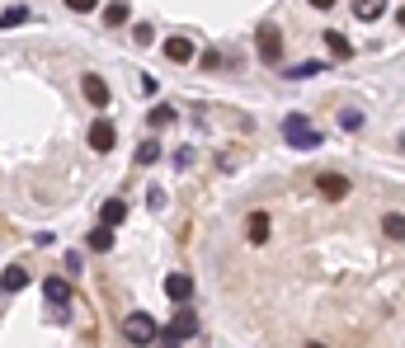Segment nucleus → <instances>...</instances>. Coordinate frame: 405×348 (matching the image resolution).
I'll return each mask as SVG.
<instances>
[{
  "label": "nucleus",
  "mask_w": 405,
  "mask_h": 348,
  "mask_svg": "<svg viewBox=\"0 0 405 348\" xmlns=\"http://www.w3.org/2000/svg\"><path fill=\"white\" fill-rule=\"evenodd\" d=\"M340 127H344V132H359V127H363V113H359V109H344V113H340Z\"/></svg>",
  "instance_id": "412c9836"
},
{
  "label": "nucleus",
  "mask_w": 405,
  "mask_h": 348,
  "mask_svg": "<svg viewBox=\"0 0 405 348\" xmlns=\"http://www.w3.org/2000/svg\"><path fill=\"white\" fill-rule=\"evenodd\" d=\"M0 287H5V292H24V287H29V273H24V269L15 264V269H5V273H0Z\"/></svg>",
  "instance_id": "dca6fc26"
},
{
  "label": "nucleus",
  "mask_w": 405,
  "mask_h": 348,
  "mask_svg": "<svg viewBox=\"0 0 405 348\" xmlns=\"http://www.w3.org/2000/svg\"><path fill=\"white\" fill-rule=\"evenodd\" d=\"M382 231H387V240H401V231H405V217H401V212H391L387 222H382Z\"/></svg>",
  "instance_id": "6ab92c4d"
},
{
  "label": "nucleus",
  "mask_w": 405,
  "mask_h": 348,
  "mask_svg": "<svg viewBox=\"0 0 405 348\" xmlns=\"http://www.w3.org/2000/svg\"><path fill=\"white\" fill-rule=\"evenodd\" d=\"M123 222H127V203H123V198H109V203L99 207V226H109V231H113V226H123Z\"/></svg>",
  "instance_id": "0eeeda50"
},
{
  "label": "nucleus",
  "mask_w": 405,
  "mask_h": 348,
  "mask_svg": "<svg viewBox=\"0 0 405 348\" xmlns=\"http://www.w3.org/2000/svg\"><path fill=\"white\" fill-rule=\"evenodd\" d=\"M283 137H288V146H297V151H316V146H321V132H316L302 113H288V118H283Z\"/></svg>",
  "instance_id": "f257e3e1"
},
{
  "label": "nucleus",
  "mask_w": 405,
  "mask_h": 348,
  "mask_svg": "<svg viewBox=\"0 0 405 348\" xmlns=\"http://www.w3.org/2000/svg\"><path fill=\"white\" fill-rule=\"evenodd\" d=\"M170 330L179 334V339H188V334H198V316H193V311H174Z\"/></svg>",
  "instance_id": "f8f14e48"
},
{
  "label": "nucleus",
  "mask_w": 405,
  "mask_h": 348,
  "mask_svg": "<svg viewBox=\"0 0 405 348\" xmlns=\"http://www.w3.org/2000/svg\"><path fill=\"white\" fill-rule=\"evenodd\" d=\"M151 123H156V127L174 123V109H170V104H156V109H151Z\"/></svg>",
  "instance_id": "5701e85b"
},
{
  "label": "nucleus",
  "mask_w": 405,
  "mask_h": 348,
  "mask_svg": "<svg viewBox=\"0 0 405 348\" xmlns=\"http://www.w3.org/2000/svg\"><path fill=\"white\" fill-rule=\"evenodd\" d=\"M245 236L255 240V245H264V240H269V212H250V222H245Z\"/></svg>",
  "instance_id": "9d476101"
},
{
  "label": "nucleus",
  "mask_w": 405,
  "mask_h": 348,
  "mask_svg": "<svg viewBox=\"0 0 405 348\" xmlns=\"http://www.w3.org/2000/svg\"><path fill=\"white\" fill-rule=\"evenodd\" d=\"M127 15H132V10H127V0H113V5H104V24H123Z\"/></svg>",
  "instance_id": "f3484780"
},
{
  "label": "nucleus",
  "mask_w": 405,
  "mask_h": 348,
  "mask_svg": "<svg viewBox=\"0 0 405 348\" xmlns=\"http://www.w3.org/2000/svg\"><path fill=\"white\" fill-rule=\"evenodd\" d=\"M326 71V62H302V66H288V76L292 80H307V76H321Z\"/></svg>",
  "instance_id": "a211bd4d"
},
{
  "label": "nucleus",
  "mask_w": 405,
  "mask_h": 348,
  "mask_svg": "<svg viewBox=\"0 0 405 348\" xmlns=\"http://www.w3.org/2000/svg\"><path fill=\"white\" fill-rule=\"evenodd\" d=\"M316 189H321V198H330V203H340V198H349V179L335 170H326L321 179H316Z\"/></svg>",
  "instance_id": "423d86ee"
},
{
  "label": "nucleus",
  "mask_w": 405,
  "mask_h": 348,
  "mask_svg": "<svg viewBox=\"0 0 405 348\" xmlns=\"http://www.w3.org/2000/svg\"><path fill=\"white\" fill-rule=\"evenodd\" d=\"M156 156H160V142H141L137 146V165H151Z\"/></svg>",
  "instance_id": "4be33fe9"
},
{
  "label": "nucleus",
  "mask_w": 405,
  "mask_h": 348,
  "mask_svg": "<svg viewBox=\"0 0 405 348\" xmlns=\"http://www.w3.org/2000/svg\"><path fill=\"white\" fill-rule=\"evenodd\" d=\"M43 297L57 306V311H52V320H57V325H66V301H71V283H66V278H47V283H43Z\"/></svg>",
  "instance_id": "7ed1b4c3"
},
{
  "label": "nucleus",
  "mask_w": 405,
  "mask_h": 348,
  "mask_svg": "<svg viewBox=\"0 0 405 348\" xmlns=\"http://www.w3.org/2000/svg\"><path fill=\"white\" fill-rule=\"evenodd\" d=\"M354 15L373 24V19H382V15H387V0H354Z\"/></svg>",
  "instance_id": "ddd939ff"
},
{
  "label": "nucleus",
  "mask_w": 405,
  "mask_h": 348,
  "mask_svg": "<svg viewBox=\"0 0 405 348\" xmlns=\"http://www.w3.org/2000/svg\"><path fill=\"white\" fill-rule=\"evenodd\" d=\"M80 85H85V99H90L94 109H104V104H109V85H104L99 76H85Z\"/></svg>",
  "instance_id": "1a4fd4ad"
},
{
  "label": "nucleus",
  "mask_w": 405,
  "mask_h": 348,
  "mask_svg": "<svg viewBox=\"0 0 405 348\" xmlns=\"http://www.w3.org/2000/svg\"><path fill=\"white\" fill-rule=\"evenodd\" d=\"M156 330H160V325L146 316V311H132V316L123 320V339H127V344H137V348L151 344V339H156Z\"/></svg>",
  "instance_id": "f03ea898"
},
{
  "label": "nucleus",
  "mask_w": 405,
  "mask_h": 348,
  "mask_svg": "<svg viewBox=\"0 0 405 348\" xmlns=\"http://www.w3.org/2000/svg\"><path fill=\"white\" fill-rule=\"evenodd\" d=\"M132 38H137V43H151L156 33H151V24H137V29H132Z\"/></svg>",
  "instance_id": "b1692460"
},
{
  "label": "nucleus",
  "mask_w": 405,
  "mask_h": 348,
  "mask_svg": "<svg viewBox=\"0 0 405 348\" xmlns=\"http://www.w3.org/2000/svg\"><path fill=\"white\" fill-rule=\"evenodd\" d=\"M165 297L170 301H188L193 297V278H188V273H170V278H165Z\"/></svg>",
  "instance_id": "6e6552de"
},
{
  "label": "nucleus",
  "mask_w": 405,
  "mask_h": 348,
  "mask_svg": "<svg viewBox=\"0 0 405 348\" xmlns=\"http://www.w3.org/2000/svg\"><path fill=\"white\" fill-rule=\"evenodd\" d=\"M307 348H326V344H307Z\"/></svg>",
  "instance_id": "bb28decb"
},
{
  "label": "nucleus",
  "mask_w": 405,
  "mask_h": 348,
  "mask_svg": "<svg viewBox=\"0 0 405 348\" xmlns=\"http://www.w3.org/2000/svg\"><path fill=\"white\" fill-rule=\"evenodd\" d=\"M113 142H118V127H113L109 118H94L90 123V146L104 156V151H113Z\"/></svg>",
  "instance_id": "39448f33"
},
{
  "label": "nucleus",
  "mask_w": 405,
  "mask_h": 348,
  "mask_svg": "<svg viewBox=\"0 0 405 348\" xmlns=\"http://www.w3.org/2000/svg\"><path fill=\"white\" fill-rule=\"evenodd\" d=\"M29 19V5H15L10 15H0V29H15V24H24Z\"/></svg>",
  "instance_id": "aec40b11"
},
{
  "label": "nucleus",
  "mask_w": 405,
  "mask_h": 348,
  "mask_svg": "<svg viewBox=\"0 0 405 348\" xmlns=\"http://www.w3.org/2000/svg\"><path fill=\"white\" fill-rule=\"evenodd\" d=\"M316 10H335V0H311Z\"/></svg>",
  "instance_id": "a878e982"
},
{
  "label": "nucleus",
  "mask_w": 405,
  "mask_h": 348,
  "mask_svg": "<svg viewBox=\"0 0 405 348\" xmlns=\"http://www.w3.org/2000/svg\"><path fill=\"white\" fill-rule=\"evenodd\" d=\"M326 48L335 52V62H349V57H354V48H349V38H344V33H335V29L326 33Z\"/></svg>",
  "instance_id": "4468645a"
},
{
  "label": "nucleus",
  "mask_w": 405,
  "mask_h": 348,
  "mask_svg": "<svg viewBox=\"0 0 405 348\" xmlns=\"http://www.w3.org/2000/svg\"><path fill=\"white\" fill-rule=\"evenodd\" d=\"M278 43H283L278 29H274V24H259V62L278 66V62H283V48H278Z\"/></svg>",
  "instance_id": "20e7f679"
},
{
  "label": "nucleus",
  "mask_w": 405,
  "mask_h": 348,
  "mask_svg": "<svg viewBox=\"0 0 405 348\" xmlns=\"http://www.w3.org/2000/svg\"><path fill=\"white\" fill-rule=\"evenodd\" d=\"M165 57L170 62H193V43L188 38H165Z\"/></svg>",
  "instance_id": "9b49d317"
},
{
  "label": "nucleus",
  "mask_w": 405,
  "mask_h": 348,
  "mask_svg": "<svg viewBox=\"0 0 405 348\" xmlns=\"http://www.w3.org/2000/svg\"><path fill=\"white\" fill-rule=\"evenodd\" d=\"M85 245H90V250H99V254H109V250H113V231H109V226H94L90 236H85Z\"/></svg>",
  "instance_id": "2eb2a0df"
},
{
  "label": "nucleus",
  "mask_w": 405,
  "mask_h": 348,
  "mask_svg": "<svg viewBox=\"0 0 405 348\" xmlns=\"http://www.w3.org/2000/svg\"><path fill=\"white\" fill-rule=\"evenodd\" d=\"M66 10H76V15H85V10H94V0H66Z\"/></svg>",
  "instance_id": "393cba45"
}]
</instances>
